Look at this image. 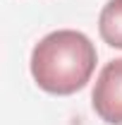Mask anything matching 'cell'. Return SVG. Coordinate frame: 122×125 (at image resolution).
<instances>
[{
  "label": "cell",
  "instance_id": "1",
  "mask_svg": "<svg viewBox=\"0 0 122 125\" xmlns=\"http://www.w3.org/2000/svg\"><path fill=\"white\" fill-rule=\"evenodd\" d=\"M96 46L86 34L74 29H58L34 46L31 77L43 92L70 96L86 87L96 70Z\"/></svg>",
  "mask_w": 122,
  "mask_h": 125
},
{
  "label": "cell",
  "instance_id": "2",
  "mask_svg": "<svg viewBox=\"0 0 122 125\" xmlns=\"http://www.w3.org/2000/svg\"><path fill=\"white\" fill-rule=\"evenodd\" d=\"M91 104L101 120L122 125V58L110 60L101 70L91 94Z\"/></svg>",
  "mask_w": 122,
  "mask_h": 125
},
{
  "label": "cell",
  "instance_id": "3",
  "mask_svg": "<svg viewBox=\"0 0 122 125\" xmlns=\"http://www.w3.org/2000/svg\"><path fill=\"white\" fill-rule=\"evenodd\" d=\"M101 39L113 48H122V0H108L98 17Z\"/></svg>",
  "mask_w": 122,
  "mask_h": 125
}]
</instances>
